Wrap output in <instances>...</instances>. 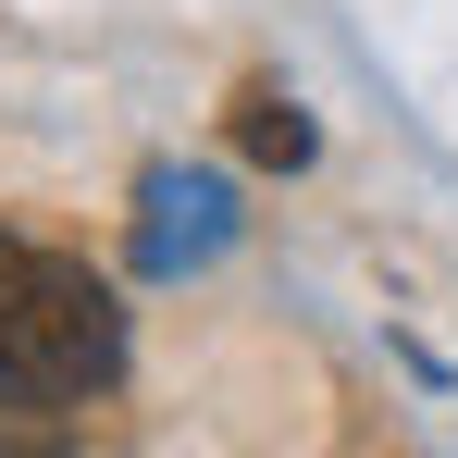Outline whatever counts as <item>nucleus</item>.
<instances>
[{"mask_svg": "<svg viewBox=\"0 0 458 458\" xmlns=\"http://www.w3.org/2000/svg\"><path fill=\"white\" fill-rule=\"evenodd\" d=\"M235 149L260 161V174H298L322 137H310V112L285 99V87H235Z\"/></svg>", "mask_w": 458, "mask_h": 458, "instance_id": "nucleus-3", "label": "nucleus"}, {"mask_svg": "<svg viewBox=\"0 0 458 458\" xmlns=\"http://www.w3.org/2000/svg\"><path fill=\"white\" fill-rule=\"evenodd\" d=\"M124 384V298L75 248L0 224V409H87Z\"/></svg>", "mask_w": 458, "mask_h": 458, "instance_id": "nucleus-1", "label": "nucleus"}, {"mask_svg": "<svg viewBox=\"0 0 458 458\" xmlns=\"http://www.w3.org/2000/svg\"><path fill=\"white\" fill-rule=\"evenodd\" d=\"M235 248V186L224 174H149L137 186V273H199Z\"/></svg>", "mask_w": 458, "mask_h": 458, "instance_id": "nucleus-2", "label": "nucleus"}]
</instances>
